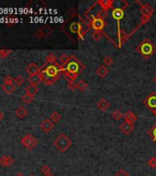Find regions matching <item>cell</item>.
Instances as JSON below:
<instances>
[{
	"instance_id": "36",
	"label": "cell",
	"mask_w": 156,
	"mask_h": 176,
	"mask_svg": "<svg viewBox=\"0 0 156 176\" xmlns=\"http://www.w3.org/2000/svg\"><path fill=\"white\" fill-rule=\"evenodd\" d=\"M148 164L151 168L155 169L156 168V158L155 157H151L150 160H148Z\"/></svg>"
},
{
	"instance_id": "35",
	"label": "cell",
	"mask_w": 156,
	"mask_h": 176,
	"mask_svg": "<svg viewBox=\"0 0 156 176\" xmlns=\"http://www.w3.org/2000/svg\"><path fill=\"white\" fill-rule=\"evenodd\" d=\"M92 37H93V39H95V40H100V39H102V37H103V32H98V31H94L93 32V34H92Z\"/></svg>"
},
{
	"instance_id": "34",
	"label": "cell",
	"mask_w": 156,
	"mask_h": 176,
	"mask_svg": "<svg viewBox=\"0 0 156 176\" xmlns=\"http://www.w3.org/2000/svg\"><path fill=\"white\" fill-rule=\"evenodd\" d=\"M103 61H104L105 65H107V66H110V65H111V64H113V62H114V60H113V58H112L111 56H109V55L105 56L104 59H103Z\"/></svg>"
},
{
	"instance_id": "39",
	"label": "cell",
	"mask_w": 156,
	"mask_h": 176,
	"mask_svg": "<svg viewBox=\"0 0 156 176\" xmlns=\"http://www.w3.org/2000/svg\"><path fill=\"white\" fill-rule=\"evenodd\" d=\"M115 176H131L129 174V173H127L125 170H123V169H120L118 172H117V174H115Z\"/></svg>"
},
{
	"instance_id": "17",
	"label": "cell",
	"mask_w": 156,
	"mask_h": 176,
	"mask_svg": "<svg viewBox=\"0 0 156 176\" xmlns=\"http://www.w3.org/2000/svg\"><path fill=\"white\" fill-rule=\"evenodd\" d=\"M124 121H127V122H130V123H131V124H134L135 122L137 121V119H138V117L137 116L132 112V111H131V110H129V111H127L125 114H124Z\"/></svg>"
},
{
	"instance_id": "2",
	"label": "cell",
	"mask_w": 156,
	"mask_h": 176,
	"mask_svg": "<svg viewBox=\"0 0 156 176\" xmlns=\"http://www.w3.org/2000/svg\"><path fill=\"white\" fill-rule=\"evenodd\" d=\"M62 74V67L58 62L55 64H43L39 73L42 79V83H44L46 85H52L55 83Z\"/></svg>"
},
{
	"instance_id": "25",
	"label": "cell",
	"mask_w": 156,
	"mask_h": 176,
	"mask_svg": "<svg viewBox=\"0 0 156 176\" xmlns=\"http://www.w3.org/2000/svg\"><path fill=\"white\" fill-rule=\"evenodd\" d=\"M58 61H57V59L55 57V55L53 54V53H49L46 57V61H45L44 64H55Z\"/></svg>"
},
{
	"instance_id": "11",
	"label": "cell",
	"mask_w": 156,
	"mask_h": 176,
	"mask_svg": "<svg viewBox=\"0 0 156 176\" xmlns=\"http://www.w3.org/2000/svg\"><path fill=\"white\" fill-rule=\"evenodd\" d=\"M39 127H40V129H41V130L43 132L49 133L54 128V124H53V122L50 118H45V119L42 120V122L40 123Z\"/></svg>"
},
{
	"instance_id": "4",
	"label": "cell",
	"mask_w": 156,
	"mask_h": 176,
	"mask_svg": "<svg viewBox=\"0 0 156 176\" xmlns=\"http://www.w3.org/2000/svg\"><path fill=\"white\" fill-rule=\"evenodd\" d=\"M54 147L58 150L60 152L66 151L72 145V140L65 134H60L53 142Z\"/></svg>"
},
{
	"instance_id": "40",
	"label": "cell",
	"mask_w": 156,
	"mask_h": 176,
	"mask_svg": "<svg viewBox=\"0 0 156 176\" xmlns=\"http://www.w3.org/2000/svg\"><path fill=\"white\" fill-rule=\"evenodd\" d=\"M68 88L71 91H75L76 89V82H70V83H68Z\"/></svg>"
},
{
	"instance_id": "1",
	"label": "cell",
	"mask_w": 156,
	"mask_h": 176,
	"mask_svg": "<svg viewBox=\"0 0 156 176\" xmlns=\"http://www.w3.org/2000/svg\"><path fill=\"white\" fill-rule=\"evenodd\" d=\"M62 67L64 78L68 83L75 82L80 74H82V72L85 69V66L75 55H71L69 61Z\"/></svg>"
},
{
	"instance_id": "46",
	"label": "cell",
	"mask_w": 156,
	"mask_h": 176,
	"mask_svg": "<svg viewBox=\"0 0 156 176\" xmlns=\"http://www.w3.org/2000/svg\"><path fill=\"white\" fill-rule=\"evenodd\" d=\"M95 176H97V175H95Z\"/></svg>"
},
{
	"instance_id": "29",
	"label": "cell",
	"mask_w": 156,
	"mask_h": 176,
	"mask_svg": "<svg viewBox=\"0 0 156 176\" xmlns=\"http://www.w3.org/2000/svg\"><path fill=\"white\" fill-rule=\"evenodd\" d=\"M11 53H12V50H10V49H1V50H0V58H7V57H8Z\"/></svg>"
},
{
	"instance_id": "14",
	"label": "cell",
	"mask_w": 156,
	"mask_h": 176,
	"mask_svg": "<svg viewBox=\"0 0 156 176\" xmlns=\"http://www.w3.org/2000/svg\"><path fill=\"white\" fill-rule=\"evenodd\" d=\"M109 106H110V103L104 97L100 98L99 101L97 103V107L101 111H107V109Z\"/></svg>"
},
{
	"instance_id": "43",
	"label": "cell",
	"mask_w": 156,
	"mask_h": 176,
	"mask_svg": "<svg viewBox=\"0 0 156 176\" xmlns=\"http://www.w3.org/2000/svg\"><path fill=\"white\" fill-rule=\"evenodd\" d=\"M16 176H25L23 174H21V173H20V174H18Z\"/></svg>"
},
{
	"instance_id": "32",
	"label": "cell",
	"mask_w": 156,
	"mask_h": 176,
	"mask_svg": "<svg viewBox=\"0 0 156 176\" xmlns=\"http://www.w3.org/2000/svg\"><path fill=\"white\" fill-rule=\"evenodd\" d=\"M25 82V79L23 78L22 76H17L16 78L14 79V84L18 87H20Z\"/></svg>"
},
{
	"instance_id": "7",
	"label": "cell",
	"mask_w": 156,
	"mask_h": 176,
	"mask_svg": "<svg viewBox=\"0 0 156 176\" xmlns=\"http://www.w3.org/2000/svg\"><path fill=\"white\" fill-rule=\"evenodd\" d=\"M144 106L151 111H154L156 109V92H152L145 100L143 101Z\"/></svg>"
},
{
	"instance_id": "31",
	"label": "cell",
	"mask_w": 156,
	"mask_h": 176,
	"mask_svg": "<svg viewBox=\"0 0 156 176\" xmlns=\"http://www.w3.org/2000/svg\"><path fill=\"white\" fill-rule=\"evenodd\" d=\"M111 116H112V117H113V118H114L116 121L120 120L122 117H124V115H123V114H122V113H121L119 110H117V109H116V110H115V111L112 113V115H111Z\"/></svg>"
},
{
	"instance_id": "6",
	"label": "cell",
	"mask_w": 156,
	"mask_h": 176,
	"mask_svg": "<svg viewBox=\"0 0 156 176\" xmlns=\"http://www.w3.org/2000/svg\"><path fill=\"white\" fill-rule=\"evenodd\" d=\"M106 26H107V22L98 17H93V19L90 20V23H89V27H91L95 31H98V32H103Z\"/></svg>"
},
{
	"instance_id": "18",
	"label": "cell",
	"mask_w": 156,
	"mask_h": 176,
	"mask_svg": "<svg viewBox=\"0 0 156 176\" xmlns=\"http://www.w3.org/2000/svg\"><path fill=\"white\" fill-rule=\"evenodd\" d=\"M96 74H98V76H99L100 78H105V77L109 74V70H108L106 66L100 65L98 69H97Z\"/></svg>"
},
{
	"instance_id": "19",
	"label": "cell",
	"mask_w": 156,
	"mask_h": 176,
	"mask_svg": "<svg viewBox=\"0 0 156 176\" xmlns=\"http://www.w3.org/2000/svg\"><path fill=\"white\" fill-rule=\"evenodd\" d=\"M16 85L14 83H9V84H7V83H4L2 85V88H3V91L7 94V95H12L15 90H16Z\"/></svg>"
},
{
	"instance_id": "15",
	"label": "cell",
	"mask_w": 156,
	"mask_h": 176,
	"mask_svg": "<svg viewBox=\"0 0 156 176\" xmlns=\"http://www.w3.org/2000/svg\"><path fill=\"white\" fill-rule=\"evenodd\" d=\"M14 163V159L9 155L2 156L0 158V165L4 167H10Z\"/></svg>"
},
{
	"instance_id": "33",
	"label": "cell",
	"mask_w": 156,
	"mask_h": 176,
	"mask_svg": "<svg viewBox=\"0 0 156 176\" xmlns=\"http://www.w3.org/2000/svg\"><path fill=\"white\" fill-rule=\"evenodd\" d=\"M108 11H106V10H103V9H101V10H99L98 12V14H97V17L99 18V19H101V20H104L106 18H108Z\"/></svg>"
},
{
	"instance_id": "26",
	"label": "cell",
	"mask_w": 156,
	"mask_h": 176,
	"mask_svg": "<svg viewBox=\"0 0 156 176\" xmlns=\"http://www.w3.org/2000/svg\"><path fill=\"white\" fill-rule=\"evenodd\" d=\"M21 100H22V102H23L25 105H29V104H30V103L34 100V97H33V96H30V95H29V94H25L24 96H22Z\"/></svg>"
},
{
	"instance_id": "28",
	"label": "cell",
	"mask_w": 156,
	"mask_h": 176,
	"mask_svg": "<svg viewBox=\"0 0 156 176\" xmlns=\"http://www.w3.org/2000/svg\"><path fill=\"white\" fill-rule=\"evenodd\" d=\"M69 59H70V56H68L67 54H65V53H63V54H62L61 56H60V58L58 59V63L61 65V66H63L68 61H69Z\"/></svg>"
},
{
	"instance_id": "27",
	"label": "cell",
	"mask_w": 156,
	"mask_h": 176,
	"mask_svg": "<svg viewBox=\"0 0 156 176\" xmlns=\"http://www.w3.org/2000/svg\"><path fill=\"white\" fill-rule=\"evenodd\" d=\"M50 119L53 122V123H58L59 121L62 119V116L59 114L57 111H54L51 114L50 116Z\"/></svg>"
},
{
	"instance_id": "24",
	"label": "cell",
	"mask_w": 156,
	"mask_h": 176,
	"mask_svg": "<svg viewBox=\"0 0 156 176\" xmlns=\"http://www.w3.org/2000/svg\"><path fill=\"white\" fill-rule=\"evenodd\" d=\"M87 87H88V84H87V83L85 80H80L76 83V89H78L82 93L85 92L87 89Z\"/></svg>"
},
{
	"instance_id": "21",
	"label": "cell",
	"mask_w": 156,
	"mask_h": 176,
	"mask_svg": "<svg viewBox=\"0 0 156 176\" xmlns=\"http://www.w3.org/2000/svg\"><path fill=\"white\" fill-rule=\"evenodd\" d=\"M15 114H16V116L19 117V118H24V117L28 115V110H27V108H26L25 106H19V107L16 109Z\"/></svg>"
},
{
	"instance_id": "10",
	"label": "cell",
	"mask_w": 156,
	"mask_h": 176,
	"mask_svg": "<svg viewBox=\"0 0 156 176\" xmlns=\"http://www.w3.org/2000/svg\"><path fill=\"white\" fill-rule=\"evenodd\" d=\"M119 130L124 134V135H130L133 130H134V124H131L130 122L124 121L119 125Z\"/></svg>"
},
{
	"instance_id": "38",
	"label": "cell",
	"mask_w": 156,
	"mask_h": 176,
	"mask_svg": "<svg viewBox=\"0 0 156 176\" xmlns=\"http://www.w3.org/2000/svg\"><path fill=\"white\" fill-rule=\"evenodd\" d=\"M4 83H7V84L14 83V79L12 78L10 75H7V76L4 78Z\"/></svg>"
},
{
	"instance_id": "44",
	"label": "cell",
	"mask_w": 156,
	"mask_h": 176,
	"mask_svg": "<svg viewBox=\"0 0 156 176\" xmlns=\"http://www.w3.org/2000/svg\"><path fill=\"white\" fill-rule=\"evenodd\" d=\"M44 176H54V175H53V174L51 173V174H46V175H44Z\"/></svg>"
},
{
	"instance_id": "22",
	"label": "cell",
	"mask_w": 156,
	"mask_h": 176,
	"mask_svg": "<svg viewBox=\"0 0 156 176\" xmlns=\"http://www.w3.org/2000/svg\"><path fill=\"white\" fill-rule=\"evenodd\" d=\"M39 30L42 33V35L44 36V38L50 37L53 34V29L50 26H48V25H44L41 29H39Z\"/></svg>"
},
{
	"instance_id": "20",
	"label": "cell",
	"mask_w": 156,
	"mask_h": 176,
	"mask_svg": "<svg viewBox=\"0 0 156 176\" xmlns=\"http://www.w3.org/2000/svg\"><path fill=\"white\" fill-rule=\"evenodd\" d=\"M25 92H26V94H29V95L34 97L36 94H38V92H39V88H38L37 85H34V84H30H30L26 87Z\"/></svg>"
},
{
	"instance_id": "12",
	"label": "cell",
	"mask_w": 156,
	"mask_h": 176,
	"mask_svg": "<svg viewBox=\"0 0 156 176\" xmlns=\"http://www.w3.org/2000/svg\"><path fill=\"white\" fill-rule=\"evenodd\" d=\"M40 70H41V68H39V66L34 62H30L26 68V72L29 74V76H32V75L38 74L40 73Z\"/></svg>"
},
{
	"instance_id": "3",
	"label": "cell",
	"mask_w": 156,
	"mask_h": 176,
	"mask_svg": "<svg viewBox=\"0 0 156 176\" xmlns=\"http://www.w3.org/2000/svg\"><path fill=\"white\" fill-rule=\"evenodd\" d=\"M137 52L144 59H150L156 52V46L151 41V39H144L138 46Z\"/></svg>"
},
{
	"instance_id": "16",
	"label": "cell",
	"mask_w": 156,
	"mask_h": 176,
	"mask_svg": "<svg viewBox=\"0 0 156 176\" xmlns=\"http://www.w3.org/2000/svg\"><path fill=\"white\" fill-rule=\"evenodd\" d=\"M98 4L101 7V8L103 10L108 11L113 7L114 1L113 0H98Z\"/></svg>"
},
{
	"instance_id": "23",
	"label": "cell",
	"mask_w": 156,
	"mask_h": 176,
	"mask_svg": "<svg viewBox=\"0 0 156 176\" xmlns=\"http://www.w3.org/2000/svg\"><path fill=\"white\" fill-rule=\"evenodd\" d=\"M28 80L30 83V84H34V85H38L39 83L42 82V79H41V76H40L39 74H35V75H32V76H29Z\"/></svg>"
},
{
	"instance_id": "41",
	"label": "cell",
	"mask_w": 156,
	"mask_h": 176,
	"mask_svg": "<svg viewBox=\"0 0 156 176\" xmlns=\"http://www.w3.org/2000/svg\"><path fill=\"white\" fill-rule=\"evenodd\" d=\"M4 116H5V115H4V113H3V112L0 110V121H1V120L4 118Z\"/></svg>"
},
{
	"instance_id": "9",
	"label": "cell",
	"mask_w": 156,
	"mask_h": 176,
	"mask_svg": "<svg viewBox=\"0 0 156 176\" xmlns=\"http://www.w3.org/2000/svg\"><path fill=\"white\" fill-rule=\"evenodd\" d=\"M70 30L73 33H77L80 36V38H82V39H84V36L86 32V31H84V28H83L82 24H80L79 22H73L70 25Z\"/></svg>"
},
{
	"instance_id": "5",
	"label": "cell",
	"mask_w": 156,
	"mask_h": 176,
	"mask_svg": "<svg viewBox=\"0 0 156 176\" xmlns=\"http://www.w3.org/2000/svg\"><path fill=\"white\" fill-rule=\"evenodd\" d=\"M20 142L29 151L33 150L38 145V143H39L38 139L34 137L32 134H27V135H25L24 137L20 139Z\"/></svg>"
},
{
	"instance_id": "45",
	"label": "cell",
	"mask_w": 156,
	"mask_h": 176,
	"mask_svg": "<svg viewBox=\"0 0 156 176\" xmlns=\"http://www.w3.org/2000/svg\"><path fill=\"white\" fill-rule=\"evenodd\" d=\"M152 113H153V114H154V116H155V117H156V109H155V110H154V111H153Z\"/></svg>"
},
{
	"instance_id": "42",
	"label": "cell",
	"mask_w": 156,
	"mask_h": 176,
	"mask_svg": "<svg viewBox=\"0 0 156 176\" xmlns=\"http://www.w3.org/2000/svg\"><path fill=\"white\" fill-rule=\"evenodd\" d=\"M153 81H154V83L156 84V75L154 77V79H153Z\"/></svg>"
},
{
	"instance_id": "37",
	"label": "cell",
	"mask_w": 156,
	"mask_h": 176,
	"mask_svg": "<svg viewBox=\"0 0 156 176\" xmlns=\"http://www.w3.org/2000/svg\"><path fill=\"white\" fill-rule=\"evenodd\" d=\"M40 172H41L44 175H46V174H51V169H50L49 166L43 165V166L40 168Z\"/></svg>"
},
{
	"instance_id": "30",
	"label": "cell",
	"mask_w": 156,
	"mask_h": 176,
	"mask_svg": "<svg viewBox=\"0 0 156 176\" xmlns=\"http://www.w3.org/2000/svg\"><path fill=\"white\" fill-rule=\"evenodd\" d=\"M148 134L151 136L152 138V139H153V141L154 142H155L156 143V122L155 124L149 129V131H148Z\"/></svg>"
},
{
	"instance_id": "8",
	"label": "cell",
	"mask_w": 156,
	"mask_h": 176,
	"mask_svg": "<svg viewBox=\"0 0 156 176\" xmlns=\"http://www.w3.org/2000/svg\"><path fill=\"white\" fill-rule=\"evenodd\" d=\"M140 12L141 14V18L151 20V18L154 14V8L149 4H140Z\"/></svg>"
},
{
	"instance_id": "13",
	"label": "cell",
	"mask_w": 156,
	"mask_h": 176,
	"mask_svg": "<svg viewBox=\"0 0 156 176\" xmlns=\"http://www.w3.org/2000/svg\"><path fill=\"white\" fill-rule=\"evenodd\" d=\"M111 16L114 20H116L117 22H119L120 20L124 18V10L122 8L116 7L112 10L111 12Z\"/></svg>"
}]
</instances>
